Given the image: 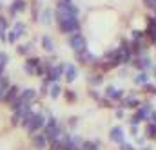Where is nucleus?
<instances>
[{
  "label": "nucleus",
  "mask_w": 156,
  "mask_h": 150,
  "mask_svg": "<svg viewBox=\"0 0 156 150\" xmlns=\"http://www.w3.org/2000/svg\"><path fill=\"white\" fill-rule=\"evenodd\" d=\"M122 150H133V147H129V145H123V147H122Z\"/></svg>",
  "instance_id": "2"
},
{
  "label": "nucleus",
  "mask_w": 156,
  "mask_h": 150,
  "mask_svg": "<svg viewBox=\"0 0 156 150\" xmlns=\"http://www.w3.org/2000/svg\"><path fill=\"white\" fill-rule=\"evenodd\" d=\"M111 139H113V141H118V143H122V139H123V136H122V128H113V130H111Z\"/></svg>",
  "instance_id": "1"
}]
</instances>
